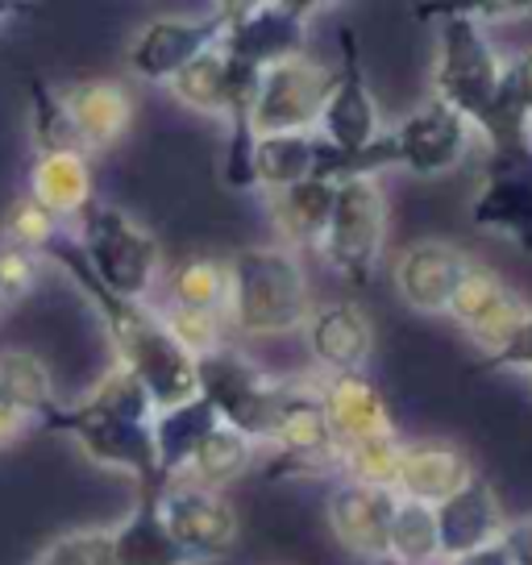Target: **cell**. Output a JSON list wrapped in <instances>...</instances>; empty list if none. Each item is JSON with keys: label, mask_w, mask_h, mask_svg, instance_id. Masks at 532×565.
I'll list each match as a JSON object with an SVG mask.
<instances>
[{"label": "cell", "mask_w": 532, "mask_h": 565, "mask_svg": "<svg viewBox=\"0 0 532 565\" xmlns=\"http://www.w3.org/2000/svg\"><path fill=\"white\" fill-rule=\"evenodd\" d=\"M155 416L159 407L150 399V391L129 371L113 366L79 404H54L42 416V428L67 433L92 461L125 470L138 487H162L155 428H150Z\"/></svg>", "instance_id": "obj_1"}, {"label": "cell", "mask_w": 532, "mask_h": 565, "mask_svg": "<svg viewBox=\"0 0 532 565\" xmlns=\"http://www.w3.org/2000/svg\"><path fill=\"white\" fill-rule=\"evenodd\" d=\"M51 254L67 266V275L75 279V287H79L92 300V308L100 312L108 341H113V350H117V366L129 371L146 391H150V399H155L159 412H167V407H175V404H188L192 395H200V387H195V362L171 341L159 312H150L142 300L113 296L105 282L88 270L79 249L54 242Z\"/></svg>", "instance_id": "obj_2"}, {"label": "cell", "mask_w": 532, "mask_h": 565, "mask_svg": "<svg viewBox=\"0 0 532 565\" xmlns=\"http://www.w3.org/2000/svg\"><path fill=\"white\" fill-rule=\"evenodd\" d=\"M475 129L466 117H458L437 96H428L421 108H412L404 121L379 134V138L358 150V154H341L329 141L317 138V179L324 183H341V179H379V171H412L421 179H437L458 171L466 154H470Z\"/></svg>", "instance_id": "obj_3"}, {"label": "cell", "mask_w": 532, "mask_h": 565, "mask_svg": "<svg viewBox=\"0 0 532 565\" xmlns=\"http://www.w3.org/2000/svg\"><path fill=\"white\" fill-rule=\"evenodd\" d=\"M421 13H441L437 63H433V96L454 108L458 117H466L475 134H482L499 105L508 58L496 51V42L487 38L479 21L458 13V4L454 9H421Z\"/></svg>", "instance_id": "obj_4"}, {"label": "cell", "mask_w": 532, "mask_h": 565, "mask_svg": "<svg viewBox=\"0 0 532 565\" xmlns=\"http://www.w3.org/2000/svg\"><path fill=\"white\" fill-rule=\"evenodd\" d=\"M230 320L246 337H279L308 324V282L291 249L249 246L230 263Z\"/></svg>", "instance_id": "obj_5"}, {"label": "cell", "mask_w": 532, "mask_h": 565, "mask_svg": "<svg viewBox=\"0 0 532 565\" xmlns=\"http://www.w3.org/2000/svg\"><path fill=\"white\" fill-rule=\"evenodd\" d=\"M79 254L113 296L146 300L162 270V249L129 212L113 204H92L79 216Z\"/></svg>", "instance_id": "obj_6"}, {"label": "cell", "mask_w": 532, "mask_h": 565, "mask_svg": "<svg viewBox=\"0 0 532 565\" xmlns=\"http://www.w3.org/2000/svg\"><path fill=\"white\" fill-rule=\"evenodd\" d=\"M195 387L213 404L225 428L242 433L246 441H270L284 379H270L263 366H254L246 353L221 345L216 353L195 362Z\"/></svg>", "instance_id": "obj_7"}, {"label": "cell", "mask_w": 532, "mask_h": 565, "mask_svg": "<svg viewBox=\"0 0 532 565\" xmlns=\"http://www.w3.org/2000/svg\"><path fill=\"white\" fill-rule=\"evenodd\" d=\"M387 242V195L379 179H341L320 254L354 287L371 282Z\"/></svg>", "instance_id": "obj_8"}, {"label": "cell", "mask_w": 532, "mask_h": 565, "mask_svg": "<svg viewBox=\"0 0 532 565\" xmlns=\"http://www.w3.org/2000/svg\"><path fill=\"white\" fill-rule=\"evenodd\" d=\"M333 75L338 71H329L308 54L266 67L258 79V96H254V134L258 138L312 134V125H320L324 100L333 92Z\"/></svg>", "instance_id": "obj_9"}, {"label": "cell", "mask_w": 532, "mask_h": 565, "mask_svg": "<svg viewBox=\"0 0 532 565\" xmlns=\"http://www.w3.org/2000/svg\"><path fill=\"white\" fill-rule=\"evenodd\" d=\"M270 445L279 449V461L270 466L275 478L279 475L320 478L341 470V449L333 441V433H329V420H324L320 391L308 387V383H284Z\"/></svg>", "instance_id": "obj_10"}, {"label": "cell", "mask_w": 532, "mask_h": 565, "mask_svg": "<svg viewBox=\"0 0 532 565\" xmlns=\"http://www.w3.org/2000/svg\"><path fill=\"white\" fill-rule=\"evenodd\" d=\"M320 4L300 0H258V4H233L230 30L221 38V51L233 63L266 71L304 54V30Z\"/></svg>", "instance_id": "obj_11"}, {"label": "cell", "mask_w": 532, "mask_h": 565, "mask_svg": "<svg viewBox=\"0 0 532 565\" xmlns=\"http://www.w3.org/2000/svg\"><path fill=\"white\" fill-rule=\"evenodd\" d=\"M233 4H216L204 18H155L146 21L134 46H129V67L146 84H167L171 75L188 67L192 58L221 46L230 30Z\"/></svg>", "instance_id": "obj_12"}, {"label": "cell", "mask_w": 532, "mask_h": 565, "mask_svg": "<svg viewBox=\"0 0 532 565\" xmlns=\"http://www.w3.org/2000/svg\"><path fill=\"white\" fill-rule=\"evenodd\" d=\"M379 138V105L362 71L358 54V34L345 25L341 30V67L333 75V92L320 113V141H329L341 154H358Z\"/></svg>", "instance_id": "obj_13"}, {"label": "cell", "mask_w": 532, "mask_h": 565, "mask_svg": "<svg viewBox=\"0 0 532 565\" xmlns=\"http://www.w3.org/2000/svg\"><path fill=\"white\" fill-rule=\"evenodd\" d=\"M162 515H167L171 536L195 562L225 557L237 541V512H233L230 499L221 491L200 487V482H188V478H179L162 491Z\"/></svg>", "instance_id": "obj_14"}, {"label": "cell", "mask_w": 532, "mask_h": 565, "mask_svg": "<svg viewBox=\"0 0 532 565\" xmlns=\"http://www.w3.org/2000/svg\"><path fill=\"white\" fill-rule=\"evenodd\" d=\"M470 221L532 258V159H491L470 200Z\"/></svg>", "instance_id": "obj_15"}, {"label": "cell", "mask_w": 532, "mask_h": 565, "mask_svg": "<svg viewBox=\"0 0 532 565\" xmlns=\"http://www.w3.org/2000/svg\"><path fill=\"white\" fill-rule=\"evenodd\" d=\"M475 266V258L454 242L441 237H425V242H412L404 246V254L395 258V291L400 300L408 303L412 312H425V317H445L449 300L458 291L461 275Z\"/></svg>", "instance_id": "obj_16"}, {"label": "cell", "mask_w": 532, "mask_h": 565, "mask_svg": "<svg viewBox=\"0 0 532 565\" xmlns=\"http://www.w3.org/2000/svg\"><path fill=\"white\" fill-rule=\"evenodd\" d=\"M437 512V541H441V562H458L466 553L503 541L508 515L499 508L496 487L482 475H475L458 494H449Z\"/></svg>", "instance_id": "obj_17"}, {"label": "cell", "mask_w": 532, "mask_h": 565, "mask_svg": "<svg viewBox=\"0 0 532 565\" xmlns=\"http://www.w3.org/2000/svg\"><path fill=\"white\" fill-rule=\"evenodd\" d=\"M400 494L383 491V487H362V482H341L329 494V529L341 545L358 553V557H387L391 515H395Z\"/></svg>", "instance_id": "obj_18"}, {"label": "cell", "mask_w": 532, "mask_h": 565, "mask_svg": "<svg viewBox=\"0 0 532 565\" xmlns=\"http://www.w3.org/2000/svg\"><path fill=\"white\" fill-rule=\"evenodd\" d=\"M320 404H324V420L338 449H350L358 441H371L383 433H395L383 391L374 387L366 374H329L320 383Z\"/></svg>", "instance_id": "obj_19"}, {"label": "cell", "mask_w": 532, "mask_h": 565, "mask_svg": "<svg viewBox=\"0 0 532 565\" xmlns=\"http://www.w3.org/2000/svg\"><path fill=\"white\" fill-rule=\"evenodd\" d=\"M308 345L329 374H362L374 350L371 317L350 300L320 303L308 312Z\"/></svg>", "instance_id": "obj_20"}, {"label": "cell", "mask_w": 532, "mask_h": 565, "mask_svg": "<svg viewBox=\"0 0 532 565\" xmlns=\"http://www.w3.org/2000/svg\"><path fill=\"white\" fill-rule=\"evenodd\" d=\"M113 565H200L167 529L162 487H138V503L113 529Z\"/></svg>", "instance_id": "obj_21"}, {"label": "cell", "mask_w": 532, "mask_h": 565, "mask_svg": "<svg viewBox=\"0 0 532 565\" xmlns=\"http://www.w3.org/2000/svg\"><path fill=\"white\" fill-rule=\"evenodd\" d=\"M475 478V466L449 441H416L404 445V461H400V478H395V494L425 503V508H441L449 494H458L466 482Z\"/></svg>", "instance_id": "obj_22"}, {"label": "cell", "mask_w": 532, "mask_h": 565, "mask_svg": "<svg viewBox=\"0 0 532 565\" xmlns=\"http://www.w3.org/2000/svg\"><path fill=\"white\" fill-rule=\"evenodd\" d=\"M63 105L72 113L88 154L117 146L125 138V129L134 125V96L121 79H79L63 92Z\"/></svg>", "instance_id": "obj_23"}, {"label": "cell", "mask_w": 532, "mask_h": 565, "mask_svg": "<svg viewBox=\"0 0 532 565\" xmlns=\"http://www.w3.org/2000/svg\"><path fill=\"white\" fill-rule=\"evenodd\" d=\"M155 454H159V478L162 487H171L188 475L192 458L200 454V445L221 428V416L204 395H192L188 404H175L155 416Z\"/></svg>", "instance_id": "obj_24"}, {"label": "cell", "mask_w": 532, "mask_h": 565, "mask_svg": "<svg viewBox=\"0 0 532 565\" xmlns=\"http://www.w3.org/2000/svg\"><path fill=\"white\" fill-rule=\"evenodd\" d=\"M30 195L58 221L84 216L96 204L88 154H38L30 167Z\"/></svg>", "instance_id": "obj_25"}, {"label": "cell", "mask_w": 532, "mask_h": 565, "mask_svg": "<svg viewBox=\"0 0 532 565\" xmlns=\"http://www.w3.org/2000/svg\"><path fill=\"white\" fill-rule=\"evenodd\" d=\"M333 195H338V183H324V179H308V183H296L287 192H270L275 225L291 246L320 249L329 216H333Z\"/></svg>", "instance_id": "obj_26"}, {"label": "cell", "mask_w": 532, "mask_h": 565, "mask_svg": "<svg viewBox=\"0 0 532 565\" xmlns=\"http://www.w3.org/2000/svg\"><path fill=\"white\" fill-rule=\"evenodd\" d=\"M317 179V138L312 134H270L254 146V183L266 192H287Z\"/></svg>", "instance_id": "obj_27"}, {"label": "cell", "mask_w": 532, "mask_h": 565, "mask_svg": "<svg viewBox=\"0 0 532 565\" xmlns=\"http://www.w3.org/2000/svg\"><path fill=\"white\" fill-rule=\"evenodd\" d=\"M230 263L209 258V254H192L171 266V275H167V291H171L175 308L216 312V317H225V308H230Z\"/></svg>", "instance_id": "obj_28"}, {"label": "cell", "mask_w": 532, "mask_h": 565, "mask_svg": "<svg viewBox=\"0 0 532 565\" xmlns=\"http://www.w3.org/2000/svg\"><path fill=\"white\" fill-rule=\"evenodd\" d=\"M0 399L25 412L30 420H42L58 399H54V379L46 362L25 350H4L0 353Z\"/></svg>", "instance_id": "obj_29"}, {"label": "cell", "mask_w": 532, "mask_h": 565, "mask_svg": "<svg viewBox=\"0 0 532 565\" xmlns=\"http://www.w3.org/2000/svg\"><path fill=\"white\" fill-rule=\"evenodd\" d=\"M167 88H171V96H175L179 105L195 108V113L225 117V108H230V58H225L221 46L200 54L179 75L167 79Z\"/></svg>", "instance_id": "obj_30"}, {"label": "cell", "mask_w": 532, "mask_h": 565, "mask_svg": "<svg viewBox=\"0 0 532 565\" xmlns=\"http://www.w3.org/2000/svg\"><path fill=\"white\" fill-rule=\"evenodd\" d=\"M387 557L404 565H433L441 557V541H437V512L425 503L400 499L395 515H391Z\"/></svg>", "instance_id": "obj_31"}, {"label": "cell", "mask_w": 532, "mask_h": 565, "mask_svg": "<svg viewBox=\"0 0 532 565\" xmlns=\"http://www.w3.org/2000/svg\"><path fill=\"white\" fill-rule=\"evenodd\" d=\"M30 105H34L30 129H34L38 154H88L72 113L63 105V92H51L42 79H30Z\"/></svg>", "instance_id": "obj_32"}, {"label": "cell", "mask_w": 532, "mask_h": 565, "mask_svg": "<svg viewBox=\"0 0 532 565\" xmlns=\"http://www.w3.org/2000/svg\"><path fill=\"white\" fill-rule=\"evenodd\" d=\"M249 458H254V441H246L242 433H233V428H216L209 441L200 445V454L192 458V466H188V482H200V487H209V491H216V487H225V482H233L237 475H246L249 470Z\"/></svg>", "instance_id": "obj_33"}, {"label": "cell", "mask_w": 532, "mask_h": 565, "mask_svg": "<svg viewBox=\"0 0 532 565\" xmlns=\"http://www.w3.org/2000/svg\"><path fill=\"white\" fill-rule=\"evenodd\" d=\"M400 461H404V441L395 433L371 437V441H358L350 449H341V475L362 487H383L395 491V478H400Z\"/></svg>", "instance_id": "obj_34"}, {"label": "cell", "mask_w": 532, "mask_h": 565, "mask_svg": "<svg viewBox=\"0 0 532 565\" xmlns=\"http://www.w3.org/2000/svg\"><path fill=\"white\" fill-rule=\"evenodd\" d=\"M529 317H532V303L520 300L512 287H503L496 300L482 308V317L466 329V337L479 345L482 358H496L503 345H512V337L529 324Z\"/></svg>", "instance_id": "obj_35"}, {"label": "cell", "mask_w": 532, "mask_h": 565, "mask_svg": "<svg viewBox=\"0 0 532 565\" xmlns=\"http://www.w3.org/2000/svg\"><path fill=\"white\" fill-rule=\"evenodd\" d=\"M54 242H58V216H51L34 195L13 200L9 212L0 216V246L38 254V249H51Z\"/></svg>", "instance_id": "obj_36"}, {"label": "cell", "mask_w": 532, "mask_h": 565, "mask_svg": "<svg viewBox=\"0 0 532 565\" xmlns=\"http://www.w3.org/2000/svg\"><path fill=\"white\" fill-rule=\"evenodd\" d=\"M159 317H162V324H167L171 341H175L192 362H200V358H209V353H216L225 345V320L216 317V312H195V308L167 303V312H159Z\"/></svg>", "instance_id": "obj_37"}, {"label": "cell", "mask_w": 532, "mask_h": 565, "mask_svg": "<svg viewBox=\"0 0 532 565\" xmlns=\"http://www.w3.org/2000/svg\"><path fill=\"white\" fill-rule=\"evenodd\" d=\"M503 287H508V282L499 279L491 266L475 263L466 275H461L458 291H454V300H449V312H445V317L454 320L458 329H470V324L482 317V308L496 300Z\"/></svg>", "instance_id": "obj_38"}, {"label": "cell", "mask_w": 532, "mask_h": 565, "mask_svg": "<svg viewBox=\"0 0 532 565\" xmlns=\"http://www.w3.org/2000/svg\"><path fill=\"white\" fill-rule=\"evenodd\" d=\"M38 565H113V529H84L58 536Z\"/></svg>", "instance_id": "obj_39"}, {"label": "cell", "mask_w": 532, "mask_h": 565, "mask_svg": "<svg viewBox=\"0 0 532 565\" xmlns=\"http://www.w3.org/2000/svg\"><path fill=\"white\" fill-rule=\"evenodd\" d=\"M38 282V254L0 246V303H18L34 291Z\"/></svg>", "instance_id": "obj_40"}, {"label": "cell", "mask_w": 532, "mask_h": 565, "mask_svg": "<svg viewBox=\"0 0 532 565\" xmlns=\"http://www.w3.org/2000/svg\"><path fill=\"white\" fill-rule=\"evenodd\" d=\"M479 371H520V374H532V317L529 324L512 337V345H503L496 358H482Z\"/></svg>", "instance_id": "obj_41"}, {"label": "cell", "mask_w": 532, "mask_h": 565, "mask_svg": "<svg viewBox=\"0 0 532 565\" xmlns=\"http://www.w3.org/2000/svg\"><path fill=\"white\" fill-rule=\"evenodd\" d=\"M458 13H466L470 21H479L482 30L496 21H524L532 18L529 0H482V4H458Z\"/></svg>", "instance_id": "obj_42"}, {"label": "cell", "mask_w": 532, "mask_h": 565, "mask_svg": "<svg viewBox=\"0 0 532 565\" xmlns=\"http://www.w3.org/2000/svg\"><path fill=\"white\" fill-rule=\"evenodd\" d=\"M503 548H508L512 565H532V512L508 520V529H503Z\"/></svg>", "instance_id": "obj_43"}, {"label": "cell", "mask_w": 532, "mask_h": 565, "mask_svg": "<svg viewBox=\"0 0 532 565\" xmlns=\"http://www.w3.org/2000/svg\"><path fill=\"white\" fill-rule=\"evenodd\" d=\"M25 424H30V416H25V412H18L9 399H0V445L18 441L21 433H25Z\"/></svg>", "instance_id": "obj_44"}, {"label": "cell", "mask_w": 532, "mask_h": 565, "mask_svg": "<svg viewBox=\"0 0 532 565\" xmlns=\"http://www.w3.org/2000/svg\"><path fill=\"white\" fill-rule=\"evenodd\" d=\"M445 565H512V557H508L503 541H496V545L479 548V553H466V557H458V562H445Z\"/></svg>", "instance_id": "obj_45"}, {"label": "cell", "mask_w": 532, "mask_h": 565, "mask_svg": "<svg viewBox=\"0 0 532 565\" xmlns=\"http://www.w3.org/2000/svg\"><path fill=\"white\" fill-rule=\"evenodd\" d=\"M379 565H404V562H395V557H383V562H379Z\"/></svg>", "instance_id": "obj_46"}]
</instances>
